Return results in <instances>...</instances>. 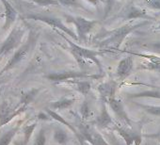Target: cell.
Returning a JSON list of instances; mask_svg holds the SVG:
<instances>
[{
    "mask_svg": "<svg viewBox=\"0 0 160 145\" xmlns=\"http://www.w3.org/2000/svg\"><path fill=\"white\" fill-rule=\"evenodd\" d=\"M117 83L115 81H108L100 84L97 87V90L99 92V94L104 102H108L109 99L114 98L115 92H116Z\"/></svg>",
    "mask_w": 160,
    "mask_h": 145,
    "instance_id": "11",
    "label": "cell"
},
{
    "mask_svg": "<svg viewBox=\"0 0 160 145\" xmlns=\"http://www.w3.org/2000/svg\"><path fill=\"white\" fill-rule=\"evenodd\" d=\"M149 23L148 20H145L143 22H138V23H130L127 25H124L119 28H116L111 31H108L104 36H99V38L105 37V39L101 40L98 42V46L100 47H111V48H118L125 37L133 32L134 30L146 26Z\"/></svg>",
    "mask_w": 160,
    "mask_h": 145,
    "instance_id": "1",
    "label": "cell"
},
{
    "mask_svg": "<svg viewBox=\"0 0 160 145\" xmlns=\"http://www.w3.org/2000/svg\"><path fill=\"white\" fill-rule=\"evenodd\" d=\"M61 36L67 41V42L69 43L70 47H71V50L72 52V54L74 55V57L78 59L79 63L81 62V60H84V59H91L92 60L96 65L97 67L99 68L100 72H103V68H102V64L99 60V58L98 56L104 54V51L102 50H99V51H96V50H91V49H88V48H84L82 46H79L78 44L72 42V41H69V39H67L63 34H61Z\"/></svg>",
    "mask_w": 160,
    "mask_h": 145,
    "instance_id": "2",
    "label": "cell"
},
{
    "mask_svg": "<svg viewBox=\"0 0 160 145\" xmlns=\"http://www.w3.org/2000/svg\"><path fill=\"white\" fill-rule=\"evenodd\" d=\"M140 143H141V138L135 141V145H140Z\"/></svg>",
    "mask_w": 160,
    "mask_h": 145,
    "instance_id": "37",
    "label": "cell"
},
{
    "mask_svg": "<svg viewBox=\"0 0 160 145\" xmlns=\"http://www.w3.org/2000/svg\"><path fill=\"white\" fill-rule=\"evenodd\" d=\"M31 2L39 5V6H58L59 2L58 0H30Z\"/></svg>",
    "mask_w": 160,
    "mask_h": 145,
    "instance_id": "27",
    "label": "cell"
},
{
    "mask_svg": "<svg viewBox=\"0 0 160 145\" xmlns=\"http://www.w3.org/2000/svg\"><path fill=\"white\" fill-rule=\"evenodd\" d=\"M46 144V135H45V130L42 128L38 135L36 136V138L34 140L33 145H45Z\"/></svg>",
    "mask_w": 160,
    "mask_h": 145,
    "instance_id": "25",
    "label": "cell"
},
{
    "mask_svg": "<svg viewBox=\"0 0 160 145\" xmlns=\"http://www.w3.org/2000/svg\"><path fill=\"white\" fill-rule=\"evenodd\" d=\"M25 34V29L21 27H14L7 39L3 42L0 46V58L9 55L12 51H13L21 42L23 36Z\"/></svg>",
    "mask_w": 160,
    "mask_h": 145,
    "instance_id": "3",
    "label": "cell"
},
{
    "mask_svg": "<svg viewBox=\"0 0 160 145\" xmlns=\"http://www.w3.org/2000/svg\"><path fill=\"white\" fill-rule=\"evenodd\" d=\"M152 47H153L154 49H160V42H154L152 44Z\"/></svg>",
    "mask_w": 160,
    "mask_h": 145,
    "instance_id": "34",
    "label": "cell"
},
{
    "mask_svg": "<svg viewBox=\"0 0 160 145\" xmlns=\"http://www.w3.org/2000/svg\"><path fill=\"white\" fill-rule=\"evenodd\" d=\"M45 78L52 82H63L69 79L74 78H98L99 76H90L85 72H75V71H68V72H51V74L45 76Z\"/></svg>",
    "mask_w": 160,
    "mask_h": 145,
    "instance_id": "8",
    "label": "cell"
},
{
    "mask_svg": "<svg viewBox=\"0 0 160 145\" xmlns=\"http://www.w3.org/2000/svg\"><path fill=\"white\" fill-rule=\"evenodd\" d=\"M111 122H112V118L110 117L108 111L107 110L106 104L103 103V104H102L101 113H100V115L96 118L95 123H96L97 126H99L100 128H106V127H108Z\"/></svg>",
    "mask_w": 160,
    "mask_h": 145,
    "instance_id": "16",
    "label": "cell"
},
{
    "mask_svg": "<svg viewBox=\"0 0 160 145\" xmlns=\"http://www.w3.org/2000/svg\"><path fill=\"white\" fill-rule=\"evenodd\" d=\"M39 92L38 89H32L27 92H24L21 96V100H20V106H26L28 107V104H30L33 99L35 98V96L37 95V93Z\"/></svg>",
    "mask_w": 160,
    "mask_h": 145,
    "instance_id": "19",
    "label": "cell"
},
{
    "mask_svg": "<svg viewBox=\"0 0 160 145\" xmlns=\"http://www.w3.org/2000/svg\"><path fill=\"white\" fill-rule=\"evenodd\" d=\"M80 113H81V116L83 119H88L91 114H92V111H91V108H90V106L88 104L87 101H85L81 107H80Z\"/></svg>",
    "mask_w": 160,
    "mask_h": 145,
    "instance_id": "29",
    "label": "cell"
},
{
    "mask_svg": "<svg viewBox=\"0 0 160 145\" xmlns=\"http://www.w3.org/2000/svg\"><path fill=\"white\" fill-rule=\"evenodd\" d=\"M27 108L26 106H17L14 108L9 104V102L5 101L0 105V127L10 122L14 117L25 111Z\"/></svg>",
    "mask_w": 160,
    "mask_h": 145,
    "instance_id": "7",
    "label": "cell"
},
{
    "mask_svg": "<svg viewBox=\"0 0 160 145\" xmlns=\"http://www.w3.org/2000/svg\"><path fill=\"white\" fill-rule=\"evenodd\" d=\"M80 133L83 138L88 140L92 145H108V143L99 133L88 126H80Z\"/></svg>",
    "mask_w": 160,
    "mask_h": 145,
    "instance_id": "9",
    "label": "cell"
},
{
    "mask_svg": "<svg viewBox=\"0 0 160 145\" xmlns=\"http://www.w3.org/2000/svg\"><path fill=\"white\" fill-rule=\"evenodd\" d=\"M89 1H90L91 3H92L93 5H96V4L100 1V0H89Z\"/></svg>",
    "mask_w": 160,
    "mask_h": 145,
    "instance_id": "36",
    "label": "cell"
},
{
    "mask_svg": "<svg viewBox=\"0 0 160 145\" xmlns=\"http://www.w3.org/2000/svg\"><path fill=\"white\" fill-rule=\"evenodd\" d=\"M54 139L58 143L63 145L68 141L69 138H68V135L65 133V131H63L61 129H57L54 133Z\"/></svg>",
    "mask_w": 160,
    "mask_h": 145,
    "instance_id": "23",
    "label": "cell"
},
{
    "mask_svg": "<svg viewBox=\"0 0 160 145\" xmlns=\"http://www.w3.org/2000/svg\"><path fill=\"white\" fill-rule=\"evenodd\" d=\"M72 83L75 84L76 90L81 94H83L84 96L88 95V93L90 92L91 88H92L91 83L88 82V81H73Z\"/></svg>",
    "mask_w": 160,
    "mask_h": 145,
    "instance_id": "22",
    "label": "cell"
},
{
    "mask_svg": "<svg viewBox=\"0 0 160 145\" xmlns=\"http://www.w3.org/2000/svg\"><path fill=\"white\" fill-rule=\"evenodd\" d=\"M107 1H108V12L110 11V9H111V7H112V5H113V3L115 2V0H107ZM107 12H106V13H107Z\"/></svg>",
    "mask_w": 160,
    "mask_h": 145,
    "instance_id": "32",
    "label": "cell"
},
{
    "mask_svg": "<svg viewBox=\"0 0 160 145\" xmlns=\"http://www.w3.org/2000/svg\"><path fill=\"white\" fill-rule=\"evenodd\" d=\"M14 145H27V144L25 143L24 139H22V140H15Z\"/></svg>",
    "mask_w": 160,
    "mask_h": 145,
    "instance_id": "35",
    "label": "cell"
},
{
    "mask_svg": "<svg viewBox=\"0 0 160 145\" xmlns=\"http://www.w3.org/2000/svg\"><path fill=\"white\" fill-rule=\"evenodd\" d=\"M115 129L117 130L119 135L123 138L125 145H133V144H135V141L137 139L141 138V136L138 133H136V132H133V131H129V130L122 128V127L116 126Z\"/></svg>",
    "mask_w": 160,
    "mask_h": 145,
    "instance_id": "15",
    "label": "cell"
},
{
    "mask_svg": "<svg viewBox=\"0 0 160 145\" xmlns=\"http://www.w3.org/2000/svg\"><path fill=\"white\" fill-rule=\"evenodd\" d=\"M0 93H1V88H0Z\"/></svg>",
    "mask_w": 160,
    "mask_h": 145,
    "instance_id": "40",
    "label": "cell"
},
{
    "mask_svg": "<svg viewBox=\"0 0 160 145\" xmlns=\"http://www.w3.org/2000/svg\"><path fill=\"white\" fill-rule=\"evenodd\" d=\"M145 3L150 8L160 11V0H145Z\"/></svg>",
    "mask_w": 160,
    "mask_h": 145,
    "instance_id": "31",
    "label": "cell"
},
{
    "mask_svg": "<svg viewBox=\"0 0 160 145\" xmlns=\"http://www.w3.org/2000/svg\"><path fill=\"white\" fill-rule=\"evenodd\" d=\"M134 54L137 55V56H139V57H143V58H148L151 61V65H153V66H155L157 68L160 67V58L159 57L152 56V55H142V54H137V53H134Z\"/></svg>",
    "mask_w": 160,
    "mask_h": 145,
    "instance_id": "28",
    "label": "cell"
},
{
    "mask_svg": "<svg viewBox=\"0 0 160 145\" xmlns=\"http://www.w3.org/2000/svg\"><path fill=\"white\" fill-rule=\"evenodd\" d=\"M121 17L125 19V20H135V19L149 20V19H152V17L149 16L145 11H143L139 8L134 7V6H130L127 9H125L122 12Z\"/></svg>",
    "mask_w": 160,
    "mask_h": 145,
    "instance_id": "10",
    "label": "cell"
},
{
    "mask_svg": "<svg viewBox=\"0 0 160 145\" xmlns=\"http://www.w3.org/2000/svg\"><path fill=\"white\" fill-rule=\"evenodd\" d=\"M70 22H72L76 29H77V36L79 41H86V37L88 33H90L94 26L97 24V21L94 20H88L83 17H67Z\"/></svg>",
    "mask_w": 160,
    "mask_h": 145,
    "instance_id": "6",
    "label": "cell"
},
{
    "mask_svg": "<svg viewBox=\"0 0 160 145\" xmlns=\"http://www.w3.org/2000/svg\"><path fill=\"white\" fill-rule=\"evenodd\" d=\"M59 4H62L64 6H73V7H78V8H84L82 6V3L80 0H58Z\"/></svg>",
    "mask_w": 160,
    "mask_h": 145,
    "instance_id": "30",
    "label": "cell"
},
{
    "mask_svg": "<svg viewBox=\"0 0 160 145\" xmlns=\"http://www.w3.org/2000/svg\"><path fill=\"white\" fill-rule=\"evenodd\" d=\"M133 69V59L131 57H126L125 58L122 59L119 62V65L117 67V76L120 78H125L126 77L129 76Z\"/></svg>",
    "mask_w": 160,
    "mask_h": 145,
    "instance_id": "14",
    "label": "cell"
},
{
    "mask_svg": "<svg viewBox=\"0 0 160 145\" xmlns=\"http://www.w3.org/2000/svg\"><path fill=\"white\" fill-rule=\"evenodd\" d=\"M116 145H122V144H121L120 142H118V141H117V142H116Z\"/></svg>",
    "mask_w": 160,
    "mask_h": 145,
    "instance_id": "38",
    "label": "cell"
},
{
    "mask_svg": "<svg viewBox=\"0 0 160 145\" xmlns=\"http://www.w3.org/2000/svg\"><path fill=\"white\" fill-rule=\"evenodd\" d=\"M18 130H19V125L11 128L5 134H3L2 137L0 138V145H10L12 138H14V136L18 132Z\"/></svg>",
    "mask_w": 160,
    "mask_h": 145,
    "instance_id": "18",
    "label": "cell"
},
{
    "mask_svg": "<svg viewBox=\"0 0 160 145\" xmlns=\"http://www.w3.org/2000/svg\"><path fill=\"white\" fill-rule=\"evenodd\" d=\"M74 102H75V99H61V100H58L50 104V108L54 109L62 110V109H66L72 107Z\"/></svg>",
    "mask_w": 160,
    "mask_h": 145,
    "instance_id": "20",
    "label": "cell"
},
{
    "mask_svg": "<svg viewBox=\"0 0 160 145\" xmlns=\"http://www.w3.org/2000/svg\"><path fill=\"white\" fill-rule=\"evenodd\" d=\"M157 29H160V23H159V25H158V27H157Z\"/></svg>",
    "mask_w": 160,
    "mask_h": 145,
    "instance_id": "39",
    "label": "cell"
},
{
    "mask_svg": "<svg viewBox=\"0 0 160 145\" xmlns=\"http://www.w3.org/2000/svg\"><path fill=\"white\" fill-rule=\"evenodd\" d=\"M49 116V115H48ZM48 116H46V115H44V114H42V113H40L39 115H38V118L39 119H42V120H48Z\"/></svg>",
    "mask_w": 160,
    "mask_h": 145,
    "instance_id": "33",
    "label": "cell"
},
{
    "mask_svg": "<svg viewBox=\"0 0 160 145\" xmlns=\"http://www.w3.org/2000/svg\"><path fill=\"white\" fill-rule=\"evenodd\" d=\"M36 125H37L36 123H32V124L28 125L24 128V141L27 145L29 142V139H30L35 128H36Z\"/></svg>",
    "mask_w": 160,
    "mask_h": 145,
    "instance_id": "24",
    "label": "cell"
},
{
    "mask_svg": "<svg viewBox=\"0 0 160 145\" xmlns=\"http://www.w3.org/2000/svg\"><path fill=\"white\" fill-rule=\"evenodd\" d=\"M2 2L4 8H5V24L3 26V29H8L10 28V27L15 22L16 20V16H17V12L16 10L12 7V5H11V3L8 1V0H0Z\"/></svg>",
    "mask_w": 160,
    "mask_h": 145,
    "instance_id": "13",
    "label": "cell"
},
{
    "mask_svg": "<svg viewBox=\"0 0 160 145\" xmlns=\"http://www.w3.org/2000/svg\"><path fill=\"white\" fill-rule=\"evenodd\" d=\"M25 18L43 22V23L51 26L54 28H58L59 30H62L64 33H66L67 35L72 37L73 40L78 41V36L73 31H72L69 28H67L62 23V21L60 19H58V18H56V17H53V16H48V15H42V14H28V15H26Z\"/></svg>",
    "mask_w": 160,
    "mask_h": 145,
    "instance_id": "5",
    "label": "cell"
},
{
    "mask_svg": "<svg viewBox=\"0 0 160 145\" xmlns=\"http://www.w3.org/2000/svg\"><path fill=\"white\" fill-rule=\"evenodd\" d=\"M45 110H46V112H47V114L49 115V117L50 118H52V119H54L55 121H57V122H58L59 123H62V124H64V125H66L67 127H69V129L70 130H72V132H73V134L74 135H76L77 137H78V138L80 139V141L82 142V140H81V137L79 136V134L76 132V129L69 122H67L63 117H61L59 114H58L57 112H55L54 110H52V109H50V108H45Z\"/></svg>",
    "mask_w": 160,
    "mask_h": 145,
    "instance_id": "17",
    "label": "cell"
},
{
    "mask_svg": "<svg viewBox=\"0 0 160 145\" xmlns=\"http://www.w3.org/2000/svg\"><path fill=\"white\" fill-rule=\"evenodd\" d=\"M107 103L109 105L110 108L114 111V113L117 115V117H118L119 119L122 120L123 122H125L128 123V124L131 123V121H130V119H129L127 113L125 112V110H124V108H123V106H122V104L121 101H119V100H117V99H115V98H111V99H109Z\"/></svg>",
    "mask_w": 160,
    "mask_h": 145,
    "instance_id": "12",
    "label": "cell"
},
{
    "mask_svg": "<svg viewBox=\"0 0 160 145\" xmlns=\"http://www.w3.org/2000/svg\"><path fill=\"white\" fill-rule=\"evenodd\" d=\"M138 106L142 108L149 114L154 116H160V107H153V106H147V105H140V104H138Z\"/></svg>",
    "mask_w": 160,
    "mask_h": 145,
    "instance_id": "26",
    "label": "cell"
},
{
    "mask_svg": "<svg viewBox=\"0 0 160 145\" xmlns=\"http://www.w3.org/2000/svg\"><path fill=\"white\" fill-rule=\"evenodd\" d=\"M34 42H35V37H34V35H32L30 33L29 38L27 41V42L25 44H23L20 48H18L16 50V52L14 53V55L12 56V58L7 62V64L5 65V67L1 70V72H0V75H2V74H4V72L12 70L18 63H20L22 60H24L27 58V56L28 55V53L30 52V50H31Z\"/></svg>",
    "mask_w": 160,
    "mask_h": 145,
    "instance_id": "4",
    "label": "cell"
},
{
    "mask_svg": "<svg viewBox=\"0 0 160 145\" xmlns=\"http://www.w3.org/2000/svg\"><path fill=\"white\" fill-rule=\"evenodd\" d=\"M129 98H155V99H160V90H156V91H145V92H141L138 93H134V94H130L128 96Z\"/></svg>",
    "mask_w": 160,
    "mask_h": 145,
    "instance_id": "21",
    "label": "cell"
}]
</instances>
